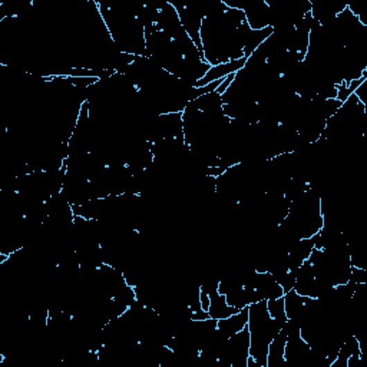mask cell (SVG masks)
<instances>
[{"label": "cell", "instance_id": "obj_1", "mask_svg": "<svg viewBox=\"0 0 367 367\" xmlns=\"http://www.w3.org/2000/svg\"><path fill=\"white\" fill-rule=\"evenodd\" d=\"M247 324H249V305L227 319L217 320V330L224 339H230L235 333L241 332Z\"/></svg>", "mask_w": 367, "mask_h": 367}]
</instances>
